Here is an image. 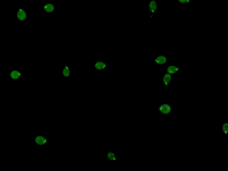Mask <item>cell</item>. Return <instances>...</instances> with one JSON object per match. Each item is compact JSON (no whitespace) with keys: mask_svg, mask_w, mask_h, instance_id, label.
I'll return each instance as SVG.
<instances>
[{"mask_svg":"<svg viewBox=\"0 0 228 171\" xmlns=\"http://www.w3.org/2000/svg\"><path fill=\"white\" fill-rule=\"evenodd\" d=\"M42 9L45 13L47 14H52L56 11V6L52 2H46L42 4Z\"/></svg>","mask_w":228,"mask_h":171,"instance_id":"5","label":"cell"},{"mask_svg":"<svg viewBox=\"0 0 228 171\" xmlns=\"http://www.w3.org/2000/svg\"><path fill=\"white\" fill-rule=\"evenodd\" d=\"M93 66L95 70L98 72H101L102 71L106 70L108 67V65L106 61H97L95 62Z\"/></svg>","mask_w":228,"mask_h":171,"instance_id":"4","label":"cell"},{"mask_svg":"<svg viewBox=\"0 0 228 171\" xmlns=\"http://www.w3.org/2000/svg\"><path fill=\"white\" fill-rule=\"evenodd\" d=\"M221 131L224 134H228V124L227 123H224L221 126Z\"/></svg>","mask_w":228,"mask_h":171,"instance_id":"13","label":"cell"},{"mask_svg":"<svg viewBox=\"0 0 228 171\" xmlns=\"http://www.w3.org/2000/svg\"><path fill=\"white\" fill-rule=\"evenodd\" d=\"M105 156L109 161L116 162L117 161V157L115 152H107Z\"/></svg>","mask_w":228,"mask_h":171,"instance_id":"12","label":"cell"},{"mask_svg":"<svg viewBox=\"0 0 228 171\" xmlns=\"http://www.w3.org/2000/svg\"><path fill=\"white\" fill-rule=\"evenodd\" d=\"M9 77L13 81H17L23 77L22 72L19 70H12L9 72Z\"/></svg>","mask_w":228,"mask_h":171,"instance_id":"6","label":"cell"},{"mask_svg":"<svg viewBox=\"0 0 228 171\" xmlns=\"http://www.w3.org/2000/svg\"><path fill=\"white\" fill-rule=\"evenodd\" d=\"M0 71H1V67H0Z\"/></svg>","mask_w":228,"mask_h":171,"instance_id":"16","label":"cell"},{"mask_svg":"<svg viewBox=\"0 0 228 171\" xmlns=\"http://www.w3.org/2000/svg\"><path fill=\"white\" fill-rule=\"evenodd\" d=\"M172 76L166 73L164 75L162 78L163 84L167 90H169V86L172 82Z\"/></svg>","mask_w":228,"mask_h":171,"instance_id":"10","label":"cell"},{"mask_svg":"<svg viewBox=\"0 0 228 171\" xmlns=\"http://www.w3.org/2000/svg\"><path fill=\"white\" fill-rule=\"evenodd\" d=\"M154 62L158 65H165L168 62V58L164 55H160L154 58Z\"/></svg>","mask_w":228,"mask_h":171,"instance_id":"8","label":"cell"},{"mask_svg":"<svg viewBox=\"0 0 228 171\" xmlns=\"http://www.w3.org/2000/svg\"><path fill=\"white\" fill-rule=\"evenodd\" d=\"M16 11V18L20 22H24L27 20V12L22 5H21Z\"/></svg>","mask_w":228,"mask_h":171,"instance_id":"1","label":"cell"},{"mask_svg":"<svg viewBox=\"0 0 228 171\" xmlns=\"http://www.w3.org/2000/svg\"><path fill=\"white\" fill-rule=\"evenodd\" d=\"M48 139L47 137L43 135H38L34 139V143L39 147H43L48 142Z\"/></svg>","mask_w":228,"mask_h":171,"instance_id":"7","label":"cell"},{"mask_svg":"<svg viewBox=\"0 0 228 171\" xmlns=\"http://www.w3.org/2000/svg\"><path fill=\"white\" fill-rule=\"evenodd\" d=\"M185 1H186V4H190V3L191 2L192 0H185Z\"/></svg>","mask_w":228,"mask_h":171,"instance_id":"15","label":"cell"},{"mask_svg":"<svg viewBox=\"0 0 228 171\" xmlns=\"http://www.w3.org/2000/svg\"><path fill=\"white\" fill-rule=\"evenodd\" d=\"M157 10V2L155 0H150L147 4V12L149 17L153 19Z\"/></svg>","mask_w":228,"mask_h":171,"instance_id":"2","label":"cell"},{"mask_svg":"<svg viewBox=\"0 0 228 171\" xmlns=\"http://www.w3.org/2000/svg\"><path fill=\"white\" fill-rule=\"evenodd\" d=\"M177 1L181 4H186L185 0H177Z\"/></svg>","mask_w":228,"mask_h":171,"instance_id":"14","label":"cell"},{"mask_svg":"<svg viewBox=\"0 0 228 171\" xmlns=\"http://www.w3.org/2000/svg\"><path fill=\"white\" fill-rule=\"evenodd\" d=\"M62 76L64 78H69L71 76V70L68 63L63 66L62 69Z\"/></svg>","mask_w":228,"mask_h":171,"instance_id":"11","label":"cell"},{"mask_svg":"<svg viewBox=\"0 0 228 171\" xmlns=\"http://www.w3.org/2000/svg\"><path fill=\"white\" fill-rule=\"evenodd\" d=\"M172 106L168 103H164L158 107L157 111L160 112L164 115H168L172 113Z\"/></svg>","mask_w":228,"mask_h":171,"instance_id":"3","label":"cell"},{"mask_svg":"<svg viewBox=\"0 0 228 171\" xmlns=\"http://www.w3.org/2000/svg\"><path fill=\"white\" fill-rule=\"evenodd\" d=\"M180 67L172 64L167 67L166 73L170 74L171 76H174L180 71Z\"/></svg>","mask_w":228,"mask_h":171,"instance_id":"9","label":"cell"}]
</instances>
